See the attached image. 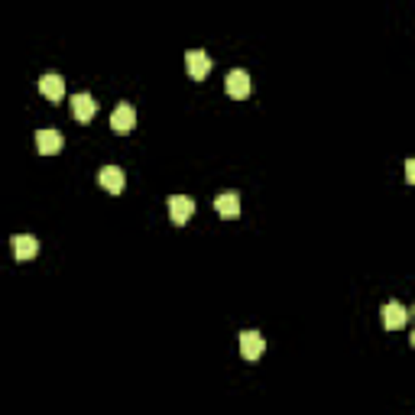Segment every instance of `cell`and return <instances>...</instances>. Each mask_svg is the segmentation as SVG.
Returning a JSON list of instances; mask_svg holds the SVG:
<instances>
[{
    "label": "cell",
    "instance_id": "cell-1",
    "mask_svg": "<svg viewBox=\"0 0 415 415\" xmlns=\"http://www.w3.org/2000/svg\"><path fill=\"white\" fill-rule=\"evenodd\" d=\"M133 127H136V110H133V104L120 101L117 107H114V114H110V130H114V133H120V136H127Z\"/></svg>",
    "mask_w": 415,
    "mask_h": 415
},
{
    "label": "cell",
    "instance_id": "cell-2",
    "mask_svg": "<svg viewBox=\"0 0 415 415\" xmlns=\"http://www.w3.org/2000/svg\"><path fill=\"white\" fill-rule=\"evenodd\" d=\"M62 143H65V140H62V133L55 127L36 130V150H39L43 156H55L62 150Z\"/></svg>",
    "mask_w": 415,
    "mask_h": 415
},
{
    "label": "cell",
    "instance_id": "cell-3",
    "mask_svg": "<svg viewBox=\"0 0 415 415\" xmlns=\"http://www.w3.org/2000/svg\"><path fill=\"white\" fill-rule=\"evenodd\" d=\"M263 350H266V338H263L260 331H244L240 334V354H244V360H260Z\"/></svg>",
    "mask_w": 415,
    "mask_h": 415
},
{
    "label": "cell",
    "instance_id": "cell-4",
    "mask_svg": "<svg viewBox=\"0 0 415 415\" xmlns=\"http://www.w3.org/2000/svg\"><path fill=\"white\" fill-rule=\"evenodd\" d=\"M224 88H228L230 98L244 101L246 94H250V75H246L244 68H234V72H228V78H224Z\"/></svg>",
    "mask_w": 415,
    "mask_h": 415
},
{
    "label": "cell",
    "instance_id": "cell-5",
    "mask_svg": "<svg viewBox=\"0 0 415 415\" xmlns=\"http://www.w3.org/2000/svg\"><path fill=\"white\" fill-rule=\"evenodd\" d=\"M185 68H188V75L195 78V81L208 78V72H211V59H208V52L192 49V52L185 55Z\"/></svg>",
    "mask_w": 415,
    "mask_h": 415
},
{
    "label": "cell",
    "instance_id": "cell-6",
    "mask_svg": "<svg viewBox=\"0 0 415 415\" xmlns=\"http://www.w3.org/2000/svg\"><path fill=\"white\" fill-rule=\"evenodd\" d=\"M72 114H75V120H81V124L94 120V114H98V104H94L91 94H88V91L75 94V98H72Z\"/></svg>",
    "mask_w": 415,
    "mask_h": 415
},
{
    "label": "cell",
    "instance_id": "cell-7",
    "mask_svg": "<svg viewBox=\"0 0 415 415\" xmlns=\"http://www.w3.org/2000/svg\"><path fill=\"white\" fill-rule=\"evenodd\" d=\"M10 246H13V253H17L20 263H29L36 253H39V240L29 237V234H17V237L10 240Z\"/></svg>",
    "mask_w": 415,
    "mask_h": 415
},
{
    "label": "cell",
    "instance_id": "cell-8",
    "mask_svg": "<svg viewBox=\"0 0 415 415\" xmlns=\"http://www.w3.org/2000/svg\"><path fill=\"white\" fill-rule=\"evenodd\" d=\"M192 214H195V202H192L188 195H172L169 198V218L176 220V224H185Z\"/></svg>",
    "mask_w": 415,
    "mask_h": 415
},
{
    "label": "cell",
    "instance_id": "cell-9",
    "mask_svg": "<svg viewBox=\"0 0 415 415\" xmlns=\"http://www.w3.org/2000/svg\"><path fill=\"white\" fill-rule=\"evenodd\" d=\"M39 91H43L52 104L62 101V94H65V78L55 75V72H46V75L39 78Z\"/></svg>",
    "mask_w": 415,
    "mask_h": 415
},
{
    "label": "cell",
    "instance_id": "cell-10",
    "mask_svg": "<svg viewBox=\"0 0 415 415\" xmlns=\"http://www.w3.org/2000/svg\"><path fill=\"white\" fill-rule=\"evenodd\" d=\"M383 312V324L390 331H399V328H406V322H409V312L399 302H386V305L380 308Z\"/></svg>",
    "mask_w": 415,
    "mask_h": 415
},
{
    "label": "cell",
    "instance_id": "cell-11",
    "mask_svg": "<svg viewBox=\"0 0 415 415\" xmlns=\"http://www.w3.org/2000/svg\"><path fill=\"white\" fill-rule=\"evenodd\" d=\"M98 182L107 188L110 195H120V192H124V169H120V166H104V169L98 172Z\"/></svg>",
    "mask_w": 415,
    "mask_h": 415
},
{
    "label": "cell",
    "instance_id": "cell-12",
    "mask_svg": "<svg viewBox=\"0 0 415 415\" xmlns=\"http://www.w3.org/2000/svg\"><path fill=\"white\" fill-rule=\"evenodd\" d=\"M214 208H218L220 218H237L240 214V195L237 192H224V195L214 198Z\"/></svg>",
    "mask_w": 415,
    "mask_h": 415
},
{
    "label": "cell",
    "instance_id": "cell-13",
    "mask_svg": "<svg viewBox=\"0 0 415 415\" xmlns=\"http://www.w3.org/2000/svg\"><path fill=\"white\" fill-rule=\"evenodd\" d=\"M406 182H412L415 185V156L412 159H406Z\"/></svg>",
    "mask_w": 415,
    "mask_h": 415
},
{
    "label": "cell",
    "instance_id": "cell-14",
    "mask_svg": "<svg viewBox=\"0 0 415 415\" xmlns=\"http://www.w3.org/2000/svg\"><path fill=\"white\" fill-rule=\"evenodd\" d=\"M412 348H415V331H412Z\"/></svg>",
    "mask_w": 415,
    "mask_h": 415
},
{
    "label": "cell",
    "instance_id": "cell-15",
    "mask_svg": "<svg viewBox=\"0 0 415 415\" xmlns=\"http://www.w3.org/2000/svg\"><path fill=\"white\" fill-rule=\"evenodd\" d=\"M412 312H415V308H412Z\"/></svg>",
    "mask_w": 415,
    "mask_h": 415
}]
</instances>
